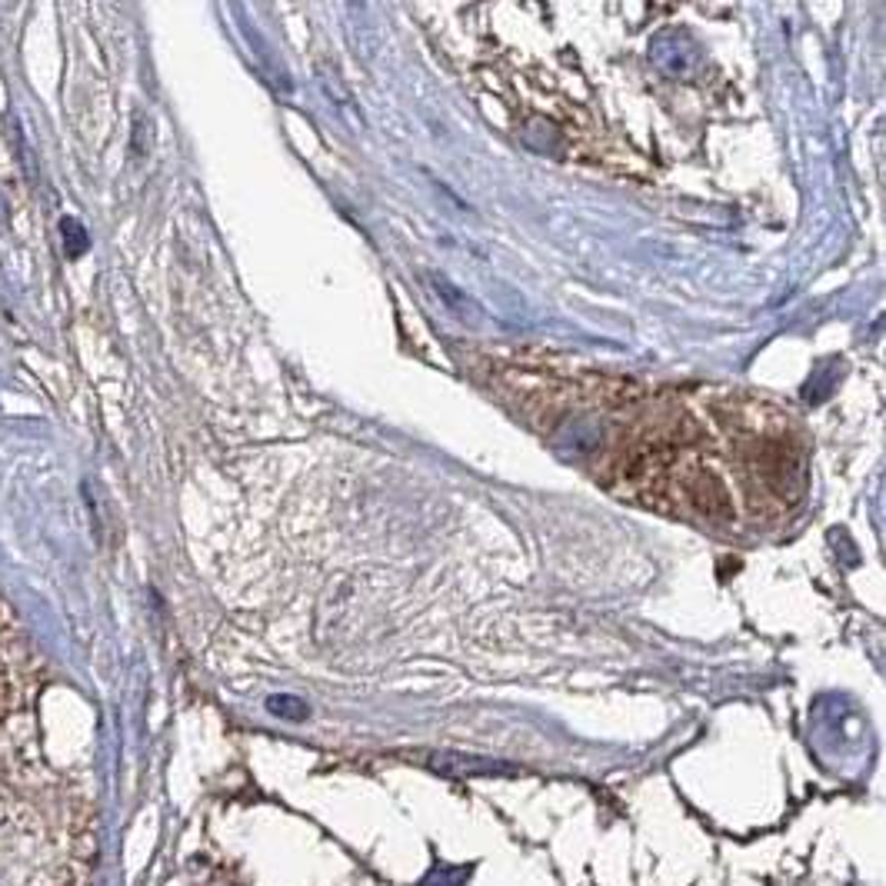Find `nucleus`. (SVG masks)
I'll return each mask as SVG.
<instances>
[{"label": "nucleus", "instance_id": "nucleus-1", "mask_svg": "<svg viewBox=\"0 0 886 886\" xmlns=\"http://www.w3.org/2000/svg\"><path fill=\"white\" fill-rule=\"evenodd\" d=\"M60 234H63V250H68V258H71V261H77L81 253L91 247L84 224L74 220V217H63V220H60Z\"/></svg>", "mask_w": 886, "mask_h": 886}, {"label": "nucleus", "instance_id": "nucleus-2", "mask_svg": "<svg viewBox=\"0 0 886 886\" xmlns=\"http://www.w3.org/2000/svg\"><path fill=\"white\" fill-rule=\"evenodd\" d=\"M430 284H433V294H436L440 300H447V303L460 313V321H464V313L470 310V300H467L457 287H451L443 277H430Z\"/></svg>", "mask_w": 886, "mask_h": 886}]
</instances>
